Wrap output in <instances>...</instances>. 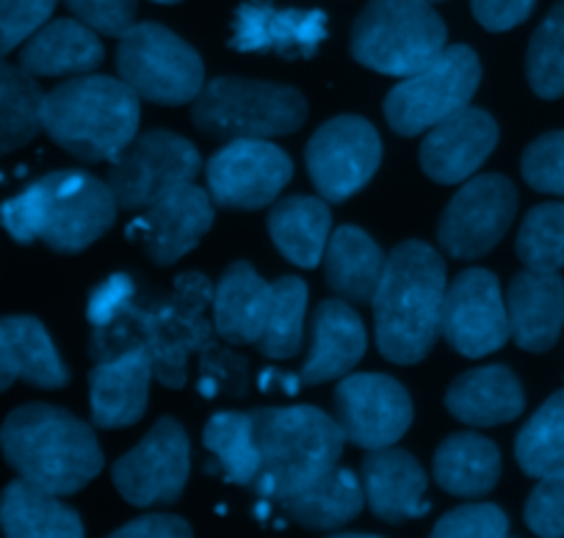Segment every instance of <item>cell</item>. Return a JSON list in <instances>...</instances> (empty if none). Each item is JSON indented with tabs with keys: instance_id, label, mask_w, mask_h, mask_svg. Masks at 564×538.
Masks as SVG:
<instances>
[{
	"instance_id": "obj_35",
	"label": "cell",
	"mask_w": 564,
	"mask_h": 538,
	"mask_svg": "<svg viewBox=\"0 0 564 538\" xmlns=\"http://www.w3.org/2000/svg\"><path fill=\"white\" fill-rule=\"evenodd\" d=\"M225 477L238 486H252L260 470L258 439H254L252 411H219L208 420L203 433Z\"/></svg>"
},
{
	"instance_id": "obj_31",
	"label": "cell",
	"mask_w": 564,
	"mask_h": 538,
	"mask_svg": "<svg viewBox=\"0 0 564 538\" xmlns=\"http://www.w3.org/2000/svg\"><path fill=\"white\" fill-rule=\"evenodd\" d=\"M0 359L12 378L42 389H58L69 382L67 365L58 356L42 320L31 315L0 318Z\"/></svg>"
},
{
	"instance_id": "obj_13",
	"label": "cell",
	"mask_w": 564,
	"mask_h": 538,
	"mask_svg": "<svg viewBox=\"0 0 564 538\" xmlns=\"http://www.w3.org/2000/svg\"><path fill=\"white\" fill-rule=\"evenodd\" d=\"M208 194L221 210H260L294 177V163L269 139H236L205 166Z\"/></svg>"
},
{
	"instance_id": "obj_27",
	"label": "cell",
	"mask_w": 564,
	"mask_h": 538,
	"mask_svg": "<svg viewBox=\"0 0 564 538\" xmlns=\"http://www.w3.org/2000/svg\"><path fill=\"white\" fill-rule=\"evenodd\" d=\"M446 409L468 426L490 428L520 417L525 409V395L509 367H474L448 387Z\"/></svg>"
},
{
	"instance_id": "obj_44",
	"label": "cell",
	"mask_w": 564,
	"mask_h": 538,
	"mask_svg": "<svg viewBox=\"0 0 564 538\" xmlns=\"http://www.w3.org/2000/svg\"><path fill=\"white\" fill-rule=\"evenodd\" d=\"M75 20L102 36H122L135 25V0H64Z\"/></svg>"
},
{
	"instance_id": "obj_41",
	"label": "cell",
	"mask_w": 564,
	"mask_h": 538,
	"mask_svg": "<svg viewBox=\"0 0 564 538\" xmlns=\"http://www.w3.org/2000/svg\"><path fill=\"white\" fill-rule=\"evenodd\" d=\"M58 0H0V58L29 42L51 20Z\"/></svg>"
},
{
	"instance_id": "obj_50",
	"label": "cell",
	"mask_w": 564,
	"mask_h": 538,
	"mask_svg": "<svg viewBox=\"0 0 564 538\" xmlns=\"http://www.w3.org/2000/svg\"><path fill=\"white\" fill-rule=\"evenodd\" d=\"M430 3H437V0H430Z\"/></svg>"
},
{
	"instance_id": "obj_5",
	"label": "cell",
	"mask_w": 564,
	"mask_h": 538,
	"mask_svg": "<svg viewBox=\"0 0 564 538\" xmlns=\"http://www.w3.org/2000/svg\"><path fill=\"white\" fill-rule=\"evenodd\" d=\"M42 130L84 163L111 161L139 130V95L122 78L75 75L42 97Z\"/></svg>"
},
{
	"instance_id": "obj_24",
	"label": "cell",
	"mask_w": 564,
	"mask_h": 538,
	"mask_svg": "<svg viewBox=\"0 0 564 538\" xmlns=\"http://www.w3.org/2000/svg\"><path fill=\"white\" fill-rule=\"evenodd\" d=\"M368 334L360 315L344 301H324L313 315L311 353L302 365L300 382L324 384L346 376L366 353Z\"/></svg>"
},
{
	"instance_id": "obj_36",
	"label": "cell",
	"mask_w": 564,
	"mask_h": 538,
	"mask_svg": "<svg viewBox=\"0 0 564 538\" xmlns=\"http://www.w3.org/2000/svg\"><path fill=\"white\" fill-rule=\"evenodd\" d=\"M305 309L307 285L300 276H282L271 282L265 323L254 348L269 359L296 356L302 348V331H305Z\"/></svg>"
},
{
	"instance_id": "obj_1",
	"label": "cell",
	"mask_w": 564,
	"mask_h": 538,
	"mask_svg": "<svg viewBox=\"0 0 564 538\" xmlns=\"http://www.w3.org/2000/svg\"><path fill=\"white\" fill-rule=\"evenodd\" d=\"M214 304V285L203 274L177 276L175 287L166 298L139 307L130 296L111 320L91 326V359L119 356L130 348H144L153 359V371L164 387L183 389L188 378V359L194 353L203 356L205 373L227 378L232 395L247 393V362L236 353L225 351L214 342V323L205 312Z\"/></svg>"
},
{
	"instance_id": "obj_15",
	"label": "cell",
	"mask_w": 564,
	"mask_h": 538,
	"mask_svg": "<svg viewBox=\"0 0 564 538\" xmlns=\"http://www.w3.org/2000/svg\"><path fill=\"white\" fill-rule=\"evenodd\" d=\"M307 172L322 199L338 205L366 188L382 161V141L371 122L335 117L313 133L305 152Z\"/></svg>"
},
{
	"instance_id": "obj_28",
	"label": "cell",
	"mask_w": 564,
	"mask_h": 538,
	"mask_svg": "<svg viewBox=\"0 0 564 538\" xmlns=\"http://www.w3.org/2000/svg\"><path fill=\"white\" fill-rule=\"evenodd\" d=\"M0 530L9 538H80L84 521L58 494L20 477L0 494Z\"/></svg>"
},
{
	"instance_id": "obj_32",
	"label": "cell",
	"mask_w": 564,
	"mask_h": 538,
	"mask_svg": "<svg viewBox=\"0 0 564 538\" xmlns=\"http://www.w3.org/2000/svg\"><path fill=\"white\" fill-rule=\"evenodd\" d=\"M333 216L327 199L316 197H285L271 208L269 235L282 257L300 268H316L324 260L329 235H333Z\"/></svg>"
},
{
	"instance_id": "obj_20",
	"label": "cell",
	"mask_w": 564,
	"mask_h": 538,
	"mask_svg": "<svg viewBox=\"0 0 564 538\" xmlns=\"http://www.w3.org/2000/svg\"><path fill=\"white\" fill-rule=\"evenodd\" d=\"M498 144V124L487 111L459 108L430 128L421 144V166L441 186L463 183L492 155Z\"/></svg>"
},
{
	"instance_id": "obj_26",
	"label": "cell",
	"mask_w": 564,
	"mask_h": 538,
	"mask_svg": "<svg viewBox=\"0 0 564 538\" xmlns=\"http://www.w3.org/2000/svg\"><path fill=\"white\" fill-rule=\"evenodd\" d=\"M271 285L249 263L238 260L214 287V329L227 345H254L263 331Z\"/></svg>"
},
{
	"instance_id": "obj_4",
	"label": "cell",
	"mask_w": 564,
	"mask_h": 538,
	"mask_svg": "<svg viewBox=\"0 0 564 538\" xmlns=\"http://www.w3.org/2000/svg\"><path fill=\"white\" fill-rule=\"evenodd\" d=\"M0 450L14 472L58 497L80 492L102 470L95 431L67 409L29 404L0 428Z\"/></svg>"
},
{
	"instance_id": "obj_9",
	"label": "cell",
	"mask_w": 564,
	"mask_h": 538,
	"mask_svg": "<svg viewBox=\"0 0 564 538\" xmlns=\"http://www.w3.org/2000/svg\"><path fill=\"white\" fill-rule=\"evenodd\" d=\"M119 78L155 106H183L205 86V67L188 42L159 23H135L119 36Z\"/></svg>"
},
{
	"instance_id": "obj_48",
	"label": "cell",
	"mask_w": 564,
	"mask_h": 538,
	"mask_svg": "<svg viewBox=\"0 0 564 538\" xmlns=\"http://www.w3.org/2000/svg\"><path fill=\"white\" fill-rule=\"evenodd\" d=\"M12 384H14L12 373H9L7 367H3V359H0V393H7V389L12 387Z\"/></svg>"
},
{
	"instance_id": "obj_18",
	"label": "cell",
	"mask_w": 564,
	"mask_h": 538,
	"mask_svg": "<svg viewBox=\"0 0 564 538\" xmlns=\"http://www.w3.org/2000/svg\"><path fill=\"white\" fill-rule=\"evenodd\" d=\"M214 224V199L194 183L155 199L139 219L130 221L128 238H139L144 252L159 265L186 257Z\"/></svg>"
},
{
	"instance_id": "obj_19",
	"label": "cell",
	"mask_w": 564,
	"mask_h": 538,
	"mask_svg": "<svg viewBox=\"0 0 564 538\" xmlns=\"http://www.w3.org/2000/svg\"><path fill=\"white\" fill-rule=\"evenodd\" d=\"M329 36L322 9H274L269 0H243L232 20L230 47L241 53H276L282 58H313Z\"/></svg>"
},
{
	"instance_id": "obj_37",
	"label": "cell",
	"mask_w": 564,
	"mask_h": 538,
	"mask_svg": "<svg viewBox=\"0 0 564 538\" xmlns=\"http://www.w3.org/2000/svg\"><path fill=\"white\" fill-rule=\"evenodd\" d=\"M514 455L520 470L531 477L564 472V389L551 395L520 428Z\"/></svg>"
},
{
	"instance_id": "obj_43",
	"label": "cell",
	"mask_w": 564,
	"mask_h": 538,
	"mask_svg": "<svg viewBox=\"0 0 564 538\" xmlns=\"http://www.w3.org/2000/svg\"><path fill=\"white\" fill-rule=\"evenodd\" d=\"M525 525L536 536H564V472L540 477L525 503Z\"/></svg>"
},
{
	"instance_id": "obj_42",
	"label": "cell",
	"mask_w": 564,
	"mask_h": 538,
	"mask_svg": "<svg viewBox=\"0 0 564 538\" xmlns=\"http://www.w3.org/2000/svg\"><path fill=\"white\" fill-rule=\"evenodd\" d=\"M509 532V519L498 505L492 503H468L459 508L448 510L441 521L435 525V536L457 538V536H474V538H501Z\"/></svg>"
},
{
	"instance_id": "obj_30",
	"label": "cell",
	"mask_w": 564,
	"mask_h": 538,
	"mask_svg": "<svg viewBox=\"0 0 564 538\" xmlns=\"http://www.w3.org/2000/svg\"><path fill=\"white\" fill-rule=\"evenodd\" d=\"M384 254L360 227H340L324 249V279L349 304H371L384 271Z\"/></svg>"
},
{
	"instance_id": "obj_14",
	"label": "cell",
	"mask_w": 564,
	"mask_h": 538,
	"mask_svg": "<svg viewBox=\"0 0 564 538\" xmlns=\"http://www.w3.org/2000/svg\"><path fill=\"white\" fill-rule=\"evenodd\" d=\"M518 213V191L503 174H481L448 202L437 241L454 260H476L498 246Z\"/></svg>"
},
{
	"instance_id": "obj_40",
	"label": "cell",
	"mask_w": 564,
	"mask_h": 538,
	"mask_svg": "<svg viewBox=\"0 0 564 538\" xmlns=\"http://www.w3.org/2000/svg\"><path fill=\"white\" fill-rule=\"evenodd\" d=\"M523 177L534 191L564 197V130L540 135L525 150Z\"/></svg>"
},
{
	"instance_id": "obj_45",
	"label": "cell",
	"mask_w": 564,
	"mask_h": 538,
	"mask_svg": "<svg viewBox=\"0 0 564 538\" xmlns=\"http://www.w3.org/2000/svg\"><path fill=\"white\" fill-rule=\"evenodd\" d=\"M536 0H470L476 20L487 31H509L523 23Z\"/></svg>"
},
{
	"instance_id": "obj_29",
	"label": "cell",
	"mask_w": 564,
	"mask_h": 538,
	"mask_svg": "<svg viewBox=\"0 0 564 538\" xmlns=\"http://www.w3.org/2000/svg\"><path fill=\"white\" fill-rule=\"evenodd\" d=\"M276 505L289 519L307 527V530L333 532L360 516L362 505H366V492H362V481L355 472L333 466L327 475L316 477L300 492L276 499Z\"/></svg>"
},
{
	"instance_id": "obj_38",
	"label": "cell",
	"mask_w": 564,
	"mask_h": 538,
	"mask_svg": "<svg viewBox=\"0 0 564 538\" xmlns=\"http://www.w3.org/2000/svg\"><path fill=\"white\" fill-rule=\"evenodd\" d=\"M525 75L542 100L564 95V3L551 9L534 31L525 53Z\"/></svg>"
},
{
	"instance_id": "obj_17",
	"label": "cell",
	"mask_w": 564,
	"mask_h": 538,
	"mask_svg": "<svg viewBox=\"0 0 564 538\" xmlns=\"http://www.w3.org/2000/svg\"><path fill=\"white\" fill-rule=\"evenodd\" d=\"M443 337L463 356L479 359L507 345L509 315L501 285L485 268H468L446 287Z\"/></svg>"
},
{
	"instance_id": "obj_11",
	"label": "cell",
	"mask_w": 564,
	"mask_h": 538,
	"mask_svg": "<svg viewBox=\"0 0 564 538\" xmlns=\"http://www.w3.org/2000/svg\"><path fill=\"white\" fill-rule=\"evenodd\" d=\"M108 163V188L124 210L150 208L164 194L194 183L203 168L192 141L170 130L133 135Z\"/></svg>"
},
{
	"instance_id": "obj_39",
	"label": "cell",
	"mask_w": 564,
	"mask_h": 538,
	"mask_svg": "<svg viewBox=\"0 0 564 538\" xmlns=\"http://www.w3.org/2000/svg\"><path fill=\"white\" fill-rule=\"evenodd\" d=\"M518 257L525 268H564V205L547 202L525 216L518 235Z\"/></svg>"
},
{
	"instance_id": "obj_10",
	"label": "cell",
	"mask_w": 564,
	"mask_h": 538,
	"mask_svg": "<svg viewBox=\"0 0 564 538\" xmlns=\"http://www.w3.org/2000/svg\"><path fill=\"white\" fill-rule=\"evenodd\" d=\"M479 84V56L468 45L443 47L426 67L393 86L384 117L399 135H417L468 106Z\"/></svg>"
},
{
	"instance_id": "obj_34",
	"label": "cell",
	"mask_w": 564,
	"mask_h": 538,
	"mask_svg": "<svg viewBox=\"0 0 564 538\" xmlns=\"http://www.w3.org/2000/svg\"><path fill=\"white\" fill-rule=\"evenodd\" d=\"M42 89L34 75L0 58V157L29 144L42 130Z\"/></svg>"
},
{
	"instance_id": "obj_12",
	"label": "cell",
	"mask_w": 564,
	"mask_h": 538,
	"mask_svg": "<svg viewBox=\"0 0 564 538\" xmlns=\"http://www.w3.org/2000/svg\"><path fill=\"white\" fill-rule=\"evenodd\" d=\"M192 470V444L172 417H161L130 453L117 459L111 477L117 492L135 508L172 505L181 499Z\"/></svg>"
},
{
	"instance_id": "obj_25",
	"label": "cell",
	"mask_w": 564,
	"mask_h": 538,
	"mask_svg": "<svg viewBox=\"0 0 564 538\" xmlns=\"http://www.w3.org/2000/svg\"><path fill=\"white\" fill-rule=\"evenodd\" d=\"M102 56L97 31L80 20H53L25 42L20 67L34 78H75L100 67Z\"/></svg>"
},
{
	"instance_id": "obj_22",
	"label": "cell",
	"mask_w": 564,
	"mask_h": 538,
	"mask_svg": "<svg viewBox=\"0 0 564 538\" xmlns=\"http://www.w3.org/2000/svg\"><path fill=\"white\" fill-rule=\"evenodd\" d=\"M426 486L430 477L406 450L390 444V448L368 450L362 459L366 503L371 505V514L388 525H401L430 514L432 505L426 499Z\"/></svg>"
},
{
	"instance_id": "obj_3",
	"label": "cell",
	"mask_w": 564,
	"mask_h": 538,
	"mask_svg": "<svg viewBox=\"0 0 564 538\" xmlns=\"http://www.w3.org/2000/svg\"><path fill=\"white\" fill-rule=\"evenodd\" d=\"M117 208L108 183L80 168H62L0 205V224L18 243L42 241L58 254H78L111 230Z\"/></svg>"
},
{
	"instance_id": "obj_21",
	"label": "cell",
	"mask_w": 564,
	"mask_h": 538,
	"mask_svg": "<svg viewBox=\"0 0 564 538\" xmlns=\"http://www.w3.org/2000/svg\"><path fill=\"white\" fill-rule=\"evenodd\" d=\"M153 376V359L144 348L97 362L89 373L91 422L108 431L139 422L148 409Z\"/></svg>"
},
{
	"instance_id": "obj_33",
	"label": "cell",
	"mask_w": 564,
	"mask_h": 538,
	"mask_svg": "<svg viewBox=\"0 0 564 538\" xmlns=\"http://www.w3.org/2000/svg\"><path fill=\"white\" fill-rule=\"evenodd\" d=\"M501 477V453L479 433H454L435 453V481L454 497H485Z\"/></svg>"
},
{
	"instance_id": "obj_47",
	"label": "cell",
	"mask_w": 564,
	"mask_h": 538,
	"mask_svg": "<svg viewBox=\"0 0 564 538\" xmlns=\"http://www.w3.org/2000/svg\"><path fill=\"white\" fill-rule=\"evenodd\" d=\"M113 536L124 538H188L192 536V527L183 516L172 514H148L139 516V519L128 521L124 527H119Z\"/></svg>"
},
{
	"instance_id": "obj_49",
	"label": "cell",
	"mask_w": 564,
	"mask_h": 538,
	"mask_svg": "<svg viewBox=\"0 0 564 538\" xmlns=\"http://www.w3.org/2000/svg\"><path fill=\"white\" fill-rule=\"evenodd\" d=\"M155 3H181V0H155Z\"/></svg>"
},
{
	"instance_id": "obj_16",
	"label": "cell",
	"mask_w": 564,
	"mask_h": 538,
	"mask_svg": "<svg viewBox=\"0 0 564 538\" xmlns=\"http://www.w3.org/2000/svg\"><path fill=\"white\" fill-rule=\"evenodd\" d=\"M338 426L351 444L366 450L390 448L412 422L410 393L382 373H355L335 389Z\"/></svg>"
},
{
	"instance_id": "obj_7",
	"label": "cell",
	"mask_w": 564,
	"mask_h": 538,
	"mask_svg": "<svg viewBox=\"0 0 564 538\" xmlns=\"http://www.w3.org/2000/svg\"><path fill=\"white\" fill-rule=\"evenodd\" d=\"M192 119L221 141L276 139L305 124L307 102L291 86L249 78H214L194 97Z\"/></svg>"
},
{
	"instance_id": "obj_2",
	"label": "cell",
	"mask_w": 564,
	"mask_h": 538,
	"mask_svg": "<svg viewBox=\"0 0 564 538\" xmlns=\"http://www.w3.org/2000/svg\"><path fill=\"white\" fill-rule=\"evenodd\" d=\"M446 287V265L430 243L404 241L390 252L371 298L377 345L388 362L415 365L432 351Z\"/></svg>"
},
{
	"instance_id": "obj_8",
	"label": "cell",
	"mask_w": 564,
	"mask_h": 538,
	"mask_svg": "<svg viewBox=\"0 0 564 538\" xmlns=\"http://www.w3.org/2000/svg\"><path fill=\"white\" fill-rule=\"evenodd\" d=\"M446 23L430 0H371L351 29V56L390 78H406L446 47Z\"/></svg>"
},
{
	"instance_id": "obj_23",
	"label": "cell",
	"mask_w": 564,
	"mask_h": 538,
	"mask_svg": "<svg viewBox=\"0 0 564 538\" xmlns=\"http://www.w3.org/2000/svg\"><path fill=\"white\" fill-rule=\"evenodd\" d=\"M507 315L509 334L523 351H551L564 326L562 276L556 271L525 268L509 282Z\"/></svg>"
},
{
	"instance_id": "obj_6",
	"label": "cell",
	"mask_w": 564,
	"mask_h": 538,
	"mask_svg": "<svg viewBox=\"0 0 564 538\" xmlns=\"http://www.w3.org/2000/svg\"><path fill=\"white\" fill-rule=\"evenodd\" d=\"M260 470L252 488L265 503L300 492L316 477L338 466L344 431L338 420L316 406L252 411Z\"/></svg>"
},
{
	"instance_id": "obj_46",
	"label": "cell",
	"mask_w": 564,
	"mask_h": 538,
	"mask_svg": "<svg viewBox=\"0 0 564 538\" xmlns=\"http://www.w3.org/2000/svg\"><path fill=\"white\" fill-rule=\"evenodd\" d=\"M130 296H133V279L124 274H113L111 279H106L95 293H91L86 318H89L91 326H102L122 309V304L128 301Z\"/></svg>"
}]
</instances>
